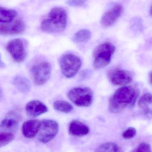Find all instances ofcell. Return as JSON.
<instances>
[{
  "label": "cell",
  "instance_id": "cell-1",
  "mask_svg": "<svg viewBox=\"0 0 152 152\" xmlns=\"http://www.w3.org/2000/svg\"><path fill=\"white\" fill-rule=\"evenodd\" d=\"M138 89L132 86H124L115 91L109 99V111L119 113L128 106L133 105L138 96Z\"/></svg>",
  "mask_w": 152,
  "mask_h": 152
},
{
  "label": "cell",
  "instance_id": "cell-2",
  "mask_svg": "<svg viewBox=\"0 0 152 152\" xmlns=\"http://www.w3.org/2000/svg\"><path fill=\"white\" fill-rule=\"evenodd\" d=\"M67 25V15L61 7L54 8L41 24V28L48 33H58L64 31Z\"/></svg>",
  "mask_w": 152,
  "mask_h": 152
},
{
  "label": "cell",
  "instance_id": "cell-3",
  "mask_svg": "<svg viewBox=\"0 0 152 152\" xmlns=\"http://www.w3.org/2000/svg\"><path fill=\"white\" fill-rule=\"evenodd\" d=\"M115 48L113 43L104 42L97 46L93 50V68L99 70L108 65L111 61Z\"/></svg>",
  "mask_w": 152,
  "mask_h": 152
},
{
  "label": "cell",
  "instance_id": "cell-4",
  "mask_svg": "<svg viewBox=\"0 0 152 152\" xmlns=\"http://www.w3.org/2000/svg\"><path fill=\"white\" fill-rule=\"evenodd\" d=\"M69 99L77 106L88 107L93 101L92 90L88 87H76L69 91L67 94Z\"/></svg>",
  "mask_w": 152,
  "mask_h": 152
},
{
  "label": "cell",
  "instance_id": "cell-5",
  "mask_svg": "<svg viewBox=\"0 0 152 152\" xmlns=\"http://www.w3.org/2000/svg\"><path fill=\"white\" fill-rule=\"evenodd\" d=\"M61 72L64 75L68 78L73 77L78 72L82 65L80 58L72 54L63 56L59 61Z\"/></svg>",
  "mask_w": 152,
  "mask_h": 152
},
{
  "label": "cell",
  "instance_id": "cell-6",
  "mask_svg": "<svg viewBox=\"0 0 152 152\" xmlns=\"http://www.w3.org/2000/svg\"><path fill=\"white\" fill-rule=\"evenodd\" d=\"M51 70V64L46 61L34 65L31 67L30 74L34 84L41 86L45 84L50 77Z\"/></svg>",
  "mask_w": 152,
  "mask_h": 152
},
{
  "label": "cell",
  "instance_id": "cell-7",
  "mask_svg": "<svg viewBox=\"0 0 152 152\" xmlns=\"http://www.w3.org/2000/svg\"><path fill=\"white\" fill-rule=\"evenodd\" d=\"M58 130L59 126L56 121L51 120H44L41 121L38 133L39 141L43 144L50 142L56 136Z\"/></svg>",
  "mask_w": 152,
  "mask_h": 152
},
{
  "label": "cell",
  "instance_id": "cell-8",
  "mask_svg": "<svg viewBox=\"0 0 152 152\" xmlns=\"http://www.w3.org/2000/svg\"><path fill=\"white\" fill-rule=\"evenodd\" d=\"M107 76L112 84L122 87L131 83L133 78L132 75L129 71L118 68H112L108 70Z\"/></svg>",
  "mask_w": 152,
  "mask_h": 152
},
{
  "label": "cell",
  "instance_id": "cell-9",
  "mask_svg": "<svg viewBox=\"0 0 152 152\" xmlns=\"http://www.w3.org/2000/svg\"><path fill=\"white\" fill-rule=\"evenodd\" d=\"M6 48L13 60L17 63H22L26 57L24 43L21 39H16L10 40L7 44Z\"/></svg>",
  "mask_w": 152,
  "mask_h": 152
},
{
  "label": "cell",
  "instance_id": "cell-10",
  "mask_svg": "<svg viewBox=\"0 0 152 152\" xmlns=\"http://www.w3.org/2000/svg\"><path fill=\"white\" fill-rule=\"evenodd\" d=\"M123 10V7L121 5L117 4L105 12L100 20L102 26L108 27L113 25L121 17Z\"/></svg>",
  "mask_w": 152,
  "mask_h": 152
},
{
  "label": "cell",
  "instance_id": "cell-11",
  "mask_svg": "<svg viewBox=\"0 0 152 152\" xmlns=\"http://www.w3.org/2000/svg\"><path fill=\"white\" fill-rule=\"evenodd\" d=\"M25 24L23 19L18 18L9 23H1L0 33L1 35H10L20 34L24 31Z\"/></svg>",
  "mask_w": 152,
  "mask_h": 152
},
{
  "label": "cell",
  "instance_id": "cell-12",
  "mask_svg": "<svg viewBox=\"0 0 152 152\" xmlns=\"http://www.w3.org/2000/svg\"><path fill=\"white\" fill-rule=\"evenodd\" d=\"M26 113L31 117H36L45 113L48 111V107L41 101L32 100L26 106Z\"/></svg>",
  "mask_w": 152,
  "mask_h": 152
},
{
  "label": "cell",
  "instance_id": "cell-13",
  "mask_svg": "<svg viewBox=\"0 0 152 152\" xmlns=\"http://www.w3.org/2000/svg\"><path fill=\"white\" fill-rule=\"evenodd\" d=\"M21 119V115L18 111L12 110L7 114L1 121L0 126L5 129H14L18 127Z\"/></svg>",
  "mask_w": 152,
  "mask_h": 152
},
{
  "label": "cell",
  "instance_id": "cell-14",
  "mask_svg": "<svg viewBox=\"0 0 152 152\" xmlns=\"http://www.w3.org/2000/svg\"><path fill=\"white\" fill-rule=\"evenodd\" d=\"M41 121L37 120L26 121L22 126L23 135L27 138H33L39 133Z\"/></svg>",
  "mask_w": 152,
  "mask_h": 152
},
{
  "label": "cell",
  "instance_id": "cell-15",
  "mask_svg": "<svg viewBox=\"0 0 152 152\" xmlns=\"http://www.w3.org/2000/svg\"><path fill=\"white\" fill-rule=\"evenodd\" d=\"M69 134L75 137H83L88 134L90 129L83 123L78 120H74L69 124Z\"/></svg>",
  "mask_w": 152,
  "mask_h": 152
},
{
  "label": "cell",
  "instance_id": "cell-16",
  "mask_svg": "<svg viewBox=\"0 0 152 152\" xmlns=\"http://www.w3.org/2000/svg\"><path fill=\"white\" fill-rule=\"evenodd\" d=\"M138 106L145 114L152 115V94L142 95L138 102Z\"/></svg>",
  "mask_w": 152,
  "mask_h": 152
},
{
  "label": "cell",
  "instance_id": "cell-17",
  "mask_svg": "<svg viewBox=\"0 0 152 152\" xmlns=\"http://www.w3.org/2000/svg\"><path fill=\"white\" fill-rule=\"evenodd\" d=\"M13 83L20 92L27 93L30 91L31 84L30 81L23 76H17L13 79Z\"/></svg>",
  "mask_w": 152,
  "mask_h": 152
},
{
  "label": "cell",
  "instance_id": "cell-18",
  "mask_svg": "<svg viewBox=\"0 0 152 152\" xmlns=\"http://www.w3.org/2000/svg\"><path fill=\"white\" fill-rule=\"evenodd\" d=\"M18 15V12L14 10L0 7V22L1 23H9L14 21Z\"/></svg>",
  "mask_w": 152,
  "mask_h": 152
},
{
  "label": "cell",
  "instance_id": "cell-19",
  "mask_svg": "<svg viewBox=\"0 0 152 152\" xmlns=\"http://www.w3.org/2000/svg\"><path fill=\"white\" fill-rule=\"evenodd\" d=\"M53 107L55 110L65 113H71L73 110V106L69 102L64 100H57L53 104Z\"/></svg>",
  "mask_w": 152,
  "mask_h": 152
},
{
  "label": "cell",
  "instance_id": "cell-20",
  "mask_svg": "<svg viewBox=\"0 0 152 152\" xmlns=\"http://www.w3.org/2000/svg\"><path fill=\"white\" fill-rule=\"evenodd\" d=\"M91 37V33L89 30L82 29L77 31L74 35L73 41L75 42H88Z\"/></svg>",
  "mask_w": 152,
  "mask_h": 152
},
{
  "label": "cell",
  "instance_id": "cell-21",
  "mask_svg": "<svg viewBox=\"0 0 152 152\" xmlns=\"http://www.w3.org/2000/svg\"><path fill=\"white\" fill-rule=\"evenodd\" d=\"M118 147L113 142L104 143L98 147L95 152H118Z\"/></svg>",
  "mask_w": 152,
  "mask_h": 152
},
{
  "label": "cell",
  "instance_id": "cell-22",
  "mask_svg": "<svg viewBox=\"0 0 152 152\" xmlns=\"http://www.w3.org/2000/svg\"><path fill=\"white\" fill-rule=\"evenodd\" d=\"M15 135L11 132H1L0 145L1 147L5 146L10 143L15 139Z\"/></svg>",
  "mask_w": 152,
  "mask_h": 152
},
{
  "label": "cell",
  "instance_id": "cell-23",
  "mask_svg": "<svg viewBox=\"0 0 152 152\" xmlns=\"http://www.w3.org/2000/svg\"><path fill=\"white\" fill-rule=\"evenodd\" d=\"M131 26V29L133 31L137 32H141L144 29L142 20L141 18H133V20L132 21Z\"/></svg>",
  "mask_w": 152,
  "mask_h": 152
},
{
  "label": "cell",
  "instance_id": "cell-24",
  "mask_svg": "<svg viewBox=\"0 0 152 152\" xmlns=\"http://www.w3.org/2000/svg\"><path fill=\"white\" fill-rule=\"evenodd\" d=\"M137 133V130L133 127H129L125 130L122 133V137L125 139L129 140L133 138Z\"/></svg>",
  "mask_w": 152,
  "mask_h": 152
},
{
  "label": "cell",
  "instance_id": "cell-25",
  "mask_svg": "<svg viewBox=\"0 0 152 152\" xmlns=\"http://www.w3.org/2000/svg\"><path fill=\"white\" fill-rule=\"evenodd\" d=\"M136 152H152L151 146L146 143H140L137 148Z\"/></svg>",
  "mask_w": 152,
  "mask_h": 152
},
{
  "label": "cell",
  "instance_id": "cell-26",
  "mask_svg": "<svg viewBox=\"0 0 152 152\" xmlns=\"http://www.w3.org/2000/svg\"><path fill=\"white\" fill-rule=\"evenodd\" d=\"M84 1H68L66 2V4L72 7H80L83 6L85 3Z\"/></svg>",
  "mask_w": 152,
  "mask_h": 152
},
{
  "label": "cell",
  "instance_id": "cell-27",
  "mask_svg": "<svg viewBox=\"0 0 152 152\" xmlns=\"http://www.w3.org/2000/svg\"><path fill=\"white\" fill-rule=\"evenodd\" d=\"M92 75L91 71L89 70H85L83 71L80 74V79L81 80H84L85 79L89 78Z\"/></svg>",
  "mask_w": 152,
  "mask_h": 152
},
{
  "label": "cell",
  "instance_id": "cell-28",
  "mask_svg": "<svg viewBox=\"0 0 152 152\" xmlns=\"http://www.w3.org/2000/svg\"><path fill=\"white\" fill-rule=\"evenodd\" d=\"M149 80L150 83L152 85V71L149 74Z\"/></svg>",
  "mask_w": 152,
  "mask_h": 152
},
{
  "label": "cell",
  "instance_id": "cell-29",
  "mask_svg": "<svg viewBox=\"0 0 152 152\" xmlns=\"http://www.w3.org/2000/svg\"><path fill=\"white\" fill-rule=\"evenodd\" d=\"M149 13H150V15L152 16V5L151 6V7H150V10H149Z\"/></svg>",
  "mask_w": 152,
  "mask_h": 152
}]
</instances>
